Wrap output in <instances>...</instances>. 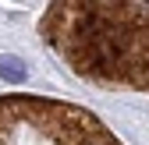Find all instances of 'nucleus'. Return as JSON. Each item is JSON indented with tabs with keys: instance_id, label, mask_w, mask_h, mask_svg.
Masks as SVG:
<instances>
[{
	"instance_id": "f03ea898",
	"label": "nucleus",
	"mask_w": 149,
	"mask_h": 145,
	"mask_svg": "<svg viewBox=\"0 0 149 145\" xmlns=\"http://www.w3.org/2000/svg\"><path fill=\"white\" fill-rule=\"evenodd\" d=\"M0 75H4L11 85H22V81L29 78V67L18 60V57H0Z\"/></svg>"
},
{
	"instance_id": "f257e3e1",
	"label": "nucleus",
	"mask_w": 149,
	"mask_h": 145,
	"mask_svg": "<svg viewBox=\"0 0 149 145\" xmlns=\"http://www.w3.org/2000/svg\"><path fill=\"white\" fill-rule=\"evenodd\" d=\"M39 32L78 78L149 92V0H50Z\"/></svg>"
}]
</instances>
